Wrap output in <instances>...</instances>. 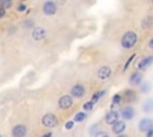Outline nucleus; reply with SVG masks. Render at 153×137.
Instances as JSON below:
<instances>
[{
  "label": "nucleus",
  "mask_w": 153,
  "mask_h": 137,
  "mask_svg": "<svg viewBox=\"0 0 153 137\" xmlns=\"http://www.w3.org/2000/svg\"><path fill=\"white\" fill-rule=\"evenodd\" d=\"M148 46H149V48L153 50V37L149 39V42H148Z\"/></svg>",
  "instance_id": "obj_30"
},
{
  "label": "nucleus",
  "mask_w": 153,
  "mask_h": 137,
  "mask_svg": "<svg viewBox=\"0 0 153 137\" xmlns=\"http://www.w3.org/2000/svg\"><path fill=\"white\" fill-rule=\"evenodd\" d=\"M94 137H110V135H109L106 131H98V132L94 135Z\"/></svg>",
  "instance_id": "obj_25"
},
{
  "label": "nucleus",
  "mask_w": 153,
  "mask_h": 137,
  "mask_svg": "<svg viewBox=\"0 0 153 137\" xmlns=\"http://www.w3.org/2000/svg\"><path fill=\"white\" fill-rule=\"evenodd\" d=\"M124 94H126L127 98L129 99L130 96H134V95H135V92H134L133 89H126V91H124Z\"/></svg>",
  "instance_id": "obj_28"
},
{
  "label": "nucleus",
  "mask_w": 153,
  "mask_h": 137,
  "mask_svg": "<svg viewBox=\"0 0 153 137\" xmlns=\"http://www.w3.org/2000/svg\"><path fill=\"white\" fill-rule=\"evenodd\" d=\"M43 13L47 14V15H53L56 13V10H57V6L54 1H45L43 4Z\"/></svg>",
  "instance_id": "obj_8"
},
{
  "label": "nucleus",
  "mask_w": 153,
  "mask_h": 137,
  "mask_svg": "<svg viewBox=\"0 0 153 137\" xmlns=\"http://www.w3.org/2000/svg\"><path fill=\"white\" fill-rule=\"evenodd\" d=\"M72 106H73V98H72V95L65 94V95H62L59 99V107L61 110H68Z\"/></svg>",
  "instance_id": "obj_3"
},
{
  "label": "nucleus",
  "mask_w": 153,
  "mask_h": 137,
  "mask_svg": "<svg viewBox=\"0 0 153 137\" xmlns=\"http://www.w3.org/2000/svg\"><path fill=\"white\" fill-rule=\"evenodd\" d=\"M85 119H86V113L80 111V112H78V113L74 114V119H73V122H74V123H75V122H76V123H81V122H84Z\"/></svg>",
  "instance_id": "obj_18"
},
{
  "label": "nucleus",
  "mask_w": 153,
  "mask_h": 137,
  "mask_svg": "<svg viewBox=\"0 0 153 137\" xmlns=\"http://www.w3.org/2000/svg\"><path fill=\"white\" fill-rule=\"evenodd\" d=\"M5 14H6V10L2 8V7H0V19H1L2 17H5Z\"/></svg>",
  "instance_id": "obj_29"
},
{
  "label": "nucleus",
  "mask_w": 153,
  "mask_h": 137,
  "mask_svg": "<svg viewBox=\"0 0 153 137\" xmlns=\"http://www.w3.org/2000/svg\"><path fill=\"white\" fill-rule=\"evenodd\" d=\"M152 2H153V1H152Z\"/></svg>",
  "instance_id": "obj_35"
},
{
  "label": "nucleus",
  "mask_w": 153,
  "mask_h": 137,
  "mask_svg": "<svg viewBox=\"0 0 153 137\" xmlns=\"http://www.w3.org/2000/svg\"><path fill=\"white\" fill-rule=\"evenodd\" d=\"M141 107H142V111L145 113H152L153 112V99H151V98L149 99H146L142 102Z\"/></svg>",
  "instance_id": "obj_15"
},
{
  "label": "nucleus",
  "mask_w": 153,
  "mask_h": 137,
  "mask_svg": "<svg viewBox=\"0 0 153 137\" xmlns=\"http://www.w3.org/2000/svg\"><path fill=\"white\" fill-rule=\"evenodd\" d=\"M149 89H151V85H149L148 82L141 83V86H140V91H141V92H143V93H147V92H149Z\"/></svg>",
  "instance_id": "obj_22"
},
{
  "label": "nucleus",
  "mask_w": 153,
  "mask_h": 137,
  "mask_svg": "<svg viewBox=\"0 0 153 137\" xmlns=\"http://www.w3.org/2000/svg\"><path fill=\"white\" fill-rule=\"evenodd\" d=\"M0 137H2V136H1V135H0Z\"/></svg>",
  "instance_id": "obj_34"
},
{
  "label": "nucleus",
  "mask_w": 153,
  "mask_h": 137,
  "mask_svg": "<svg viewBox=\"0 0 153 137\" xmlns=\"http://www.w3.org/2000/svg\"><path fill=\"white\" fill-rule=\"evenodd\" d=\"M153 136V129L152 130H149L147 133H146V137H152Z\"/></svg>",
  "instance_id": "obj_31"
},
{
  "label": "nucleus",
  "mask_w": 153,
  "mask_h": 137,
  "mask_svg": "<svg viewBox=\"0 0 153 137\" xmlns=\"http://www.w3.org/2000/svg\"><path fill=\"white\" fill-rule=\"evenodd\" d=\"M111 73H112V70H111V68L109 66H103V67H100L98 69L97 76H98L99 80H108L111 76Z\"/></svg>",
  "instance_id": "obj_12"
},
{
  "label": "nucleus",
  "mask_w": 153,
  "mask_h": 137,
  "mask_svg": "<svg viewBox=\"0 0 153 137\" xmlns=\"http://www.w3.org/2000/svg\"><path fill=\"white\" fill-rule=\"evenodd\" d=\"M153 64V55H149V56H145V57H142L139 62H137V64H136V68L139 69V70H146L149 66H152Z\"/></svg>",
  "instance_id": "obj_4"
},
{
  "label": "nucleus",
  "mask_w": 153,
  "mask_h": 137,
  "mask_svg": "<svg viewBox=\"0 0 153 137\" xmlns=\"http://www.w3.org/2000/svg\"><path fill=\"white\" fill-rule=\"evenodd\" d=\"M25 10H26V5H25L24 2L18 4V6H17V11H18V12H24Z\"/></svg>",
  "instance_id": "obj_26"
},
{
  "label": "nucleus",
  "mask_w": 153,
  "mask_h": 137,
  "mask_svg": "<svg viewBox=\"0 0 153 137\" xmlns=\"http://www.w3.org/2000/svg\"><path fill=\"white\" fill-rule=\"evenodd\" d=\"M45 35H47V30L44 27H42V26L33 27V30L31 32V36H32V38L35 41H42L45 37Z\"/></svg>",
  "instance_id": "obj_11"
},
{
  "label": "nucleus",
  "mask_w": 153,
  "mask_h": 137,
  "mask_svg": "<svg viewBox=\"0 0 153 137\" xmlns=\"http://www.w3.org/2000/svg\"><path fill=\"white\" fill-rule=\"evenodd\" d=\"M12 5H13V2L10 1V0H1V1H0V7H2V8H5V10L10 8Z\"/></svg>",
  "instance_id": "obj_20"
},
{
  "label": "nucleus",
  "mask_w": 153,
  "mask_h": 137,
  "mask_svg": "<svg viewBox=\"0 0 153 137\" xmlns=\"http://www.w3.org/2000/svg\"><path fill=\"white\" fill-rule=\"evenodd\" d=\"M11 132H12V136L13 137H25L26 133H27V129H26L25 125L18 124V125H16V126L12 127V131Z\"/></svg>",
  "instance_id": "obj_10"
},
{
  "label": "nucleus",
  "mask_w": 153,
  "mask_h": 137,
  "mask_svg": "<svg viewBox=\"0 0 153 137\" xmlns=\"http://www.w3.org/2000/svg\"><path fill=\"white\" fill-rule=\"evenodd\" d=\"M137 42V35L134 31H127L122 38H121V44L124 49H131Z\"/></svg>",
  "instance_id": "obj_1"
},
{
  "label": "nucleus",
  "mask_w": 153,
  "mask_h": 137,
  "mask_svg": "<svg viewBox=\"0 0 153 137\" xmlns=\"http://www.w3.org/2000/svg\"><path fill=\"white\" fill-rule=\"evenodd\" d=\"M24 27H25V29H32V30H33V21L30 20V19L25 20V21H24Z\"/></svg>",
  "instance_id": "obj_24"
},
{
  "label": "nucleus",
  "mask_w": 153,
  "mask_h": 137,
  "mask_svg": "<svg viewBox=\"0 0 153 137\" xmlns=\"http://www.w3.org/2000/svg\"><path fill=\"white\" fill-rule=\"evenodd\" d=\"M152 24H153V17H152V15H147V17H145V18L142 19V21H141V26H142L143 30L149 29V27L152 26Z\"/></svg>",
  "instance_id": "obj_16"
},
{
  "label": "nucleus",
  "mask_w": 153,
  "mask_h": 137,
  "mask_svg": "<svg viewBox=\"0 0 153 137\" xmlns=\"http://www.w3.org/2000/svg\"><path fill=\"white\" fill-rule=\"evenodd\" d=\"M139 130L142 132H148L149 130L153 129V120L151 118H142L139 122Z\"/></svg>",
  "instance_id": "obj_7"
},
{
  "label": "nucleus",
  "mask_w": 153,
  "mask_h": 137,
  "mask_svg": "<svg viewBox=\"0 0 153 137\" xmlns=\"http://www.w3.org/2000/svg\"><path fill=\"white\" fill-rule=\"evenodd\" d=\"M120 116H121V118H123L124 120H130V119H133L134 117H135V110H134V107L133 106H126V107H123L122 110H121V112H120Z\"/></svg>",
  "instance_id": "obj_5"
},
{
  "label": "nucleus",
  "mask_w": 153,
  "mask_h": 137,
  "mask_svg": "<svg viewBox=\"0 0 153 137\" xmlns=\"http://www.w3.org/2000/svg\"><path fill=\"white\" fill-rule=\"evenodd\" d=\"M135 56H136V54H133V55H131V56H130V57H129V58H128V60L126 61V63H124V67H123V71H126V70L128 69L129 64H130V63L133 62V60L135 58Z\"/></svg>",
  "instance_id": "obj_21"
},
{
  "label": "nucleus",
  "mask_w": 153,
  "mask_h": 137,
  "mask_svg": "<svg viewBox=\"0 0 153 137\" xmlns=\"http://www.w3.org/2000/svg\"><path fill=\"white\" fill-rule=\"evenodd\" d=\"M41 137H53V133H51V132H47V133L42 135Z\"/></svg>",
  "instance_id": "obj_32"
},
{
  "label": "nucleus",
  "mask_w": 153,
  "mask_h": 137,
  "mask_svg": "<svg viewBox=\"0 0 153 137\" xmlns=\"http://www.w3.org/2000/svg\"><path fill=\"white\" fill-rule=\"evenodd\" d=\"M122 101V95L121 94H115L114 96H112V101H111V106H112V110H114V107L116 106V105H120V102Z\"/></svg>",
  "instance_id": "obj_19"
},
{
  "label": "nucleus",
  "mask_w": 153,
  "mask_h": 137,
  "mask_svg": "<svg viewBox=\"0 0 153 137\" xmlns=\"http://www.w3.org/2000/svg\"><path fill=\"white\" fill-rule=\"evenodd\" d=\"M71 95H72V98H78V99L82 98L85 95V87L80 83L74 85L71 89Z\"/></svg>",
  "instance_id": "obj_9"
},
{
  "label": "nucleus",
  "mask_w": 153,
  "mask_h": 137,
  "mask_svg": "<svg viewBox=\"0 0 153 137\" xmlns=\"http://www.w3.org/2000/svg\"><path fill=\"white\" fill-rule=\"evenodd\" d=\"M129 83L133 85V86H141V83H142V75L139 71L131 73L130 77H129Z\"/></svg>",
  "instance_id": "obj_14"
},
{
  "label": "nucleus",
  "mask_w": 153,
  "mask_h": 137,
  "mask_svg": "<svg viewBox=\"0 0 153 137\" xmlns=\"http://www.w3.org/2000/svg\"><path fill=\"white\" fill-rule=\"evenodd\" d=\"M105 93H106V91H105V89H102V91L96 92V93L91 96V100H90V101H91V102H93V104H96V102H97V101H98V100H99V99H100Z\"/></svg>",
  "instance_id": "obj_17"
},
{
  "label": "nucleus",
  "mask_w": 153,
  "mask_h": 137,
  "mask_svg": "<svg viewBox=\"0 0 153 137\" xmlns=\"http://www.w3.org/2000/svg\"><path fill=\"white\" fill-rule=\"evenodd\" d=\"M111 130H112V132L115 133V135H122L123 133V131L126 130V123L123 122V120H118V122H116L112 126H111Z\"/></svg>",
  "instance_id": "obj_13"
},
{
  "label": "nucleus",
  "mask_w": 153,
  "mask_h": 137,
  "mask_svg": "<svg viewBox=\"0 0 153 137\" xmlns=\"http://www.w3.org/2000/svg\"><path fill=\"white\" fill-rule=\"evenodd\" d=\"M74 127V122L73 120H68L66 124H65V129L66 130H71V129H73Z\"/></svg>",
  "instance_id": "obj_27"
},
{
  "label": "nucleus",
  "mask_w": 153,
  "mask_h": 137,
  "mask_svg": "<svg viewBox=\"0 0 153 137\" xmlns=\"http://www.w3.org/2000/svg\"><path fill=\"white\" fill-rule=\"evenodd\" d=\"M42 124H43V126L49 127V129L50 127H55L59 124V119H57V117L55 114L47 113V114H44L42 117Z\"/></svg>",
  "instance_id": "obj_2"
},
{
  "label": "nucleus",
  "mask_w": 153,
  "mask_h": 137,
  "mask_svg": "<svg viewBox=\"0 0 153 137\" xmlns=\"http://www.w3.org/2000/svg\"><path fill=\"white\" fill-rule=\"evenodd\" d=\"M117 137H128V136H127V135H118Z\"/></svg>",
  "instance_id": "obj_33"
},
{
  "label": "nucleus",
  "mask_w": 153,
  "mask_h": 137,
  "mask_svg": "<svg viewBox=\"0 0 153 137\" xmlns=\"http://www.w3.org/2000/svg\"><path fill=\"white\" fill-rule=\"evenodd\" d=\"M120 112L118 111H116V110H111L110 112H108L106 113V116H105V122H106V124L108 125H114L116 122H118L120 120Z\"/></svg>",
  "instance_id": "obj_6"
},
{
  "label": "nucleus",
  "mask_w": 153,
  "mask_h": 137,
  "mask_svg": "<svg viewBox=\"0 0 153 137\" xmlns=\"http://www.w3.org/2000/svg\"><path fill=\"white\" fill-rule=\"evenodd\" d=\"M93 102H91V101H86L84 105H82V108H84V111H91L92 108H93Z\"/></svg>",
  "instance_id": "obj_23"
}]
</instances>
